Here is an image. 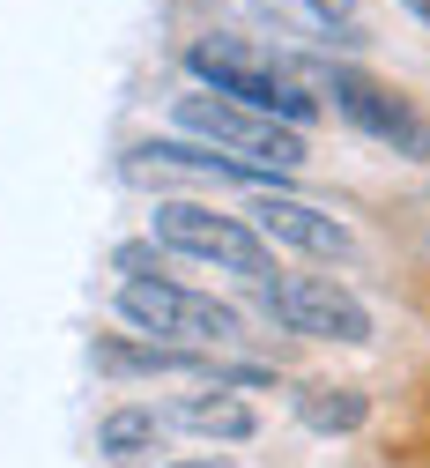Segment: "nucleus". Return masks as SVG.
<instances>
[{"label": "nucleus", "instance_id": "obj_1", "mask_svg": "<svg viewBox=\"0 0 430 468\" xmlns=\"http://www.w3.org/2000/svg\"><path fill=\"white\" fill-rule=\"evenodd\" d=\"M186 75H194V90L253 104V112H267V120L297 127V134L320 120V97H312V82H304V68L275 60V52L245 45V37H194L186 45Z\"/></svg>", "mask_w": 430, "mask_h": 468}, {"label": "nucleus", "instance_id": "obj_2", "mask_svg": "<svg viewBox=\"0 0 430 468\" xmlns=\"http://www.w3.org/2000/svg\"><path fill=\"white\" fill-rule=\"evenodd\" d=\"M149 239H156L171 261H208V268L245 275V282L282 275V268H275V246L260 239V230L245 223V216H230V208H208V201H156Z\"/></svg>", "mask_w": 430, "mask_h": 468}, {"label": "nucleus", "instance_id": "obj_3", "mask_svg": "<svg viewBox=\"0 0 430 468\" xmlns=\"http://www.w3.org/2000/svg\"><path fill=\"white\" fill-rule=\"evenodd\" d=\"M171 127L186 134V142H208V149H223V156H237V164H260V171H304V134L297 127H282V120H267V112H253V104H230V97H208V90H186V97H171Z\"/></svg>", "mask_w": 430, "mask_h": 468}, {"label": "nucleus", "instance_id": "obj_4", "mask_svg": "<svg viewBox=\"0 0 430 468\" xmlns=\"http://www.w3.org/2000/svg\"><path fill=\"white\" fill-rule=\"evenodd\" d=\"M119 320L149 342H171V349H223L245 335L237 305L208 298V290H186L171 275H127L119 282Z\"/></svg>", "mask_w": 430, "mask_h": 468}, {"label": "nucleus", "instance_id": "obj_5", "mask_svg": "<svg viewBox=\"0 0 430 468\" xmlns=\"http://www.w3.org/2000/svg\"><path fill=\"white\" fill-rule=\"evenodd\" d=\"M304 82H312V97H327L363 142H379V149H393V156H408V164H430V120L415 112V97H401L393 82L363 75V68H349V60L312 68Z\"/></svg>", "mask_w": 430, "mask_h": 468}, {"label": "nucleus", "instance_id": "obj_6", "mask_svg": "<svg viewBox=\"0 0 430 468\" xmlns=\"http://www.w3.org/2000/svg\"><path fill=\"white\" fill-rule=\"evenodd\" d=\"M260 313L282 335H304V342H341V349L372 342V313H363V298L349 282H334V275H267L260 282Z\"/></svg>", "mask_w": 430, "mask_h": 468}, {"label": "nucleus", "instance_id": "obj_7", "mask_svg": "<svg viewBox=\"0 0 430 468\" xmlns=\"http://www.w3.org/2000/svg\"><path fill=\"white\" fill-rule=\"evenodd\" d=\"M245 223L260 230L267 246H297V253H312V261H349L356 239H349V223L312 208V201H297V194H260L253 208H245Z\"/></svg>", "mask_w": 430, "mask_h": 468}, {"label": "nucleus", "instance_id": "obj_8", "mask_svg": "<svg viewBox=\"0 0 430 468\" xmlns=\"http://www.w3.org/2000/svg\"><path fill=\"white\" fill-rule=\"evenodd\" d=\"M89 357H97L104 379H215L208 349H171V342H149V335H97Z\"/></svg>", "mask_w": 430, "mask_h": 468}, {"label": "nucleus", "instance_id": "obj_9", "mask_svg": "<svg viewBox=\"0 0 430 468\" xmlns=\"http://www.w3.org/2000/svg\"><path fill=\"white\" fill-rule=\"evenodd\" d=\"M289 409H297V424L320 431V439H349V431L372 424V394L363 387H334V379H304L289 394Z\"/></svg>", "mask_w": 430, "mask_h": 468}, {"label": "nucleus", "instance_id": "obj_10", "mask_svg": "<svg viewBox=\"0 0 430 468\" xmlns=\"http://www.w3.org/2000/svg\"><path fill=\"white\" fill-rule=\"evenodd\" d=\"M171 417L186 424V431H201V439H223V446H245V439L260 431V417H253V401H237L230 387H208V394H186V401L171 409Z\"/></svg>", "mask_w": 430, "mask_h": 468}, {"label": "nucleus", "instance_id": "obj_11", "mask_svg": "<svg viewBox=\"0 0 430 468\" xmlns=\"http://www.w3.org/2000/svg\"><path fill=\"white\" fill-rule=\"evenodd\" d=\"M97 453H104V461H119V468L163 453V409H142V401L104 409V424H97Z\"/></svg>", "mask_w": 430, "mask_h": 468}, {"label": "nucleus", "instance_id": "obj_12", "mask_svg": "<svg viewBox=\"0 0 430 468\" xmlns=\"http://www.w3.org/2000/svg\"><path fill=\"white\" fill-rule=\"evenodd\" d=\"M275 8H289L312 30V45H372L363 23H356V0H275Z\"/></svg>", "mask_w": 430, "mask_h": 468}, {"label": "nucleus", "instance_id": "obj_13", "mask_svg": "<svg viewBox=\"0 0 430 468\" xmlns=\"http://www.w3.org/2000/svg\"><path fill=\"white\" fill-rule=\"evenodd\" d=\"M111 261H119V275H171V253H163L156 239H142V246H119Z\"/></svg>", "mask_w": 430, "mask_h": 468}, {"label": "nucleus", "instance_id": "obj_14", "mask_svg": "<svg viewBox=\"0 0 430 468\" xmlns=\"http://www.w3.org/2000/svg\"><path fill=\"white\" fill-rule=\"evenodd\" d=\"M401 8H408V16H415V23L430 30V0H401Z\"/></svg>", "mask_w": 430, "mask_h": 468}, {"label": "nucleus", "instance_id": "obj_15", "mask_svg": "<svg viewBox=\"0 0 430 468\" xmlns=\"http://www.w3.org/2000/svg\"><path fill=\"white\" fill-rule=\"evenodd\" d=\"M163 468H230V461H163Z\"/></svg>", "mask_w": 430, "mask_h": 468}]
</instances>
